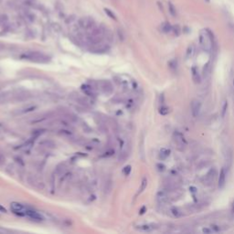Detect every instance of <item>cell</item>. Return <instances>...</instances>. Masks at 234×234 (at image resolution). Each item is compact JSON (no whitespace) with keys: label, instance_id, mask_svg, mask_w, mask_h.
Listing matches in <instances>:
<instances>
[{"label":"cell","instance_id":"30","mask_svg":"<svg viewBox=\"0 0 234 234\" xmlns=\"http://www.w3.org/2000/svg\"><path fill=\"white\" fill-rule=\"evenodd\" d=\"M202 232L205 233V234H210V233H212L213 232V231L211 230V228L209 229V228H204L203 230H202Z\"/></svg>","mask_w":234,"mask_h":234},{"label":"cell","instance_id":"16","mask_svg":"<svg viewBox=\"0 0 234 234\" xmlns=\"http://www.w3.org/2000/svg\"><path fill=\"white\" fill-rule=\"evenodd\" d=\"M169 214L171 215L172 217H174V218H180L183 215L182 211L179 210L178 208H173V209L170 210H169Z\"/></svg>","mask_w":234,"mask_h":234},{"label":"cell","instance_id":"18","mask_svg":"<svg viewBox=\"0 0 234 234\" xmlns=\"http://www.w3.org/2000/svg\"><path fill=\"white\" fill-rule=\"evenodd\" d=\"M129 156V154L128 152H126V151H122L120 153V155H119V157H118V160L120 162H124L126 160V158L128 157Z\"/></svg>","mask_w":234,"mask_h":234},{"label":"cell","instance_id":"23","mask_svg":"<svg viewBox=\"0 0 234 234\" xmlns=\"http://www.w3.org/2000/svg\"><path fill=\"white\" fill-rule=\"evenodd\" d=\"M194 53V46L193 45H190L188 48V50H187V58H189L193 55Z\"/></svg>","mask_w":234,"mask_h":234},{"label":"cell","instance_id":"10","mask_svg":"<svg viewBox=\"0 0 234 234\" xmlns=\"http://www.w3.org/2000/svg\"><path fill=\"white\" fill-rule=\"evenodd\" d=\"M191 75H192V80H193V82H194L196 84L200 83V82H201V77H200V74L199 73L198 69H197L196 67H192V68H191Z\"/></svg>","mask_w":234,"mask_h":234},{"label":"cell","instance_id":"20","mask_svg":"<svg viewBox=\"0 0 234 234\" xmlns=\"http://www.w3.org/2000/svg\"><path fill=\"white\" fill-rule=\"evenodd\" d=\"M172 32L174 33L175 36H179L181 33V29L178 25H175L172 27Z\"/></svg>","mask_w":234,"mask_h":234},{"label":"cell","instance_id":"25","mask_svg":"<svg viewBox=\"0 0 234 234\" xmlns=\"http://www.w3.org/2000/svg\"><path fill=\"white\" fill-rule=\"evenodd\" d=\"M45 132V130L44 129H39V130H35L33 133H32V135L34 136V137H39V135H41L42 134H43V133Z\"/></svg>","mask_w":234,"mask_h":234},{"label":"cell","instance_id":"6","mask_svg":"<svg viewBox=\"0 0 234 234\" xmlns=\"http://www.w3.org/2000/svg\"><path fill=\"white\" fill-rule=\"evenodd\" d=\"M174 140H175L176 143H177V145L178 146L184 147V146H187V140H186L184 135L182 134V133L178 132V131H175V133H174Z\"/></svg>","mask_w":234,"mask_h":234},{"label":"cell","instance_id":"39","mask_svg":"<svg viewBox=\"0 0 234 234\" xmlns=\"http://www.w3.org/2000/svg\"><path fill=\"white\" fill-rule=\"evenodd\" d=\"M232 211L234 212V203H233V205H232Z\"/></svg>","mask_w":234,"mask_h":234},{"label":"cell","instance_id":"15","mask_svg":"<svg viewBox=\"0 0 234 234\" xmlns=\"http://www.w3.org/2000/svg\"><path fill=\"white\" fill-rule=\"evenodd\" d=\"M170 154H171V150L168 149V148L163 147L160 149V152H159V156H160L161 159H166L170 156Z\"/></svg>","mask_w":234,"mask_h":234},{"label":"cell","instance_id":"32","mask_svg":"<svg viewBox=\"0 0 234 234\" xmlns=\"http://www.w3.org/2000/svg\"><path fill=\"white\" fill-rule=\"evenodd\" d=\"M5 163V157L3 156L2 154H0V166H2Z\"/></svg>","mask_w":234,"mask_h":234},{"label":"cell","instance_id":"28","mask_svg":"<svg viewBox=\"0 0 234 234\" xmlns=\"http://www.w3.org/2000/svg\"><path fill=\"white\" fill-rule=\"evenodd\" d=\"M131 172V166H126L124 170H123V173L125 175V176H128Z\"/></svg>","mask_w":234,"mask_h":234},{"label":"cell","instance_id":"13","mask_svg":"<svg viewBox=\"0 0 234 234\" xmlns=\"http://www.w3.org/2000/svg\"><path fill=\"white\" fill-rule=\"evenodd\" d=\"M172 27L173 26L169 22H164L160 26V30L162 31L163 33H169V32H171V31H172Z\"/></svg>","mask_w":234,"mask_h":234},{"label":"cell","instance_id":"7","mask_svg":"<svg viewBox=\"0 0 234 234\" xmlns=\"http://www.w3.org/2000/svg\"><path fill=\"white\" fill-rule=\"evenodd\" d=\"M190 109H191V114H192L193 117H198L199 113H200V109H201V103L199 102L198 100H193L191 102L190 104Z\"/></svg>","mask_w":234,"mask_h":234},{"label":"cell","instance_id":"8","mask_svg":"<svg viewBox=\"0 0 234 234\" xmlns=\"http://www.w3.org/2000/svg\"><path fill=\"white\" fill-rule=\"evenodd\" d=\"M135 229L139 231L143 232H151L157 229V226L155 224H142L135 227Z\"/></svg>","mask_w":234,"mask_h":234},{"label":"cell","instance_id":"9","mask_svg":"<svg viewBox=\"0 0 234 234\" xmlns=\"http://www.w3.org/2000/svg\"><path fill=\"white\" fill-rule=\"evenodd\" d=\"M226 177H227V171L226 169L223 167L221 168L220 172V176H219V188H222L224 187V185L226 183Z\"/></svg>","mask_w":234,"mask_h":234},{"label":"cell","instance_id":"14","mask_svg":"<svg viewBox=\"0 0 234 234\" xmlns=\"http://www.w3.org/2000/svg\"><path fill=\"white\" fill-rule=\"evenodd\" d=\"M66 169H67V166H66V164L64 163H61L60 165H58L56 169H55V173L57 175H64L65 171H66Z\"/></svg>","mask_w":234,"mask_h":234},{"label":"cell","instance_id":"29","mask_svg":"<svg viewBox=\"0 0 234 234\" xmlns=\"http://www.w3.org/2000/svg\"><path fill=\"white\" fill-rule=\"evenodd\" d=\"M210 228H211V230L213 231V232H220V228L218 225H211Z\"/></svg>","mask_w":234,"mask_h":234},{"label":"cell","instance_id":"4","mask_svg":"<svg viewBox=\"0 0 234 234\" xmlns=\"http://www.w3.org/2000/svg\"><path fill=\"white\" fill-rule=\"evenodd\" d=\"M79 25L83 29H93L94 28V19L91 17H84L79 20Z\"/></svg>","mask_w":234,"mask_h":234},{"label":"cell","instance_id":"26","mask_svg":"<svg viewBox=\"0 0 234 234\" xmlns=\"http://www.w3.org/2000/svg\"><path fill=\"white\" fill-rule=\"evenodd\" d=\"M42 146H49V147H53L54 146V143L51 142V141H45V142H42L41 143Z\"/></svg>","mask_w":234,"mask_h":234},{"label":"cell","instance_id":"24","mask_svg":"<svg viewBox=\"0 0 234 234\" xmlns=\"http://www.w3.org/2000/svg\"><path fill=\"white\" fill-rule=\"evenodd\" d=\"M227 109H228V102H225L224 104H223L222 111H221V117H222V118H224V117H225L226 113H227Z\"/></svg>","mask_w":234,"mask_h":234},{"label":"cell","instance_id":"36","mask_svg":"<svg viewBox=\"0 0 234 234\" xmlns=\"http://www.w3.org/2000/svg\"><path fill=\"white\" fill-rule=\"evenodd\" d=\"M160 103H164V94H161L160 96Z\"/></svg>","mask_w":234,"mask_h":234},{"label":"cell","instance_id":"19","mask_svg":"<svg viewBox=\"0 0 234 234\" xmlns=\"http://www.w3.org/2000/svg\"><path fill=\"white\" fill-rule=\"evenodd\" d=\"M146 186H147V179L146 178H144L143 180H142V183H141V186H140V188H139V191H138V193H142L144 190L146 188Z\"/></svg>","mask_w":234,"mask_h":234},{"label":"cell","instance_id":"21","mask_svg":"<svg viewBox=\"0 0 234 234\" xmlns=\"http://www.w3.org/2000/svg\"><path fill=\"white\" fill-rule=\"evenodd\" d=\"M104 12L106 13L108 15V17H110L112 19H114V20H117V18H116V16H115V14L112 11L111 9H109V8H104Z\"/></svg>","mask_w":234,"mask_h":234},{"label":"cell","instance_id":"2","mask_svg":"<svg viewBox=\"0 0 234 234\" xmlns=\"http://www.w3.org/2000/svg\"><path fill=\"white\" fill-rule=\"evenodd\" d=\"M199 43L203 50L210 51L213 48V36L210 30L206 29L199 35Z\"/></svg>","mask_w":234,"mask_h":234},{"label":"cell","instance_id":"37","mask_svg":"<svg viewBox=\"0 0 234 234\" xmlns=\"http://www.w3.org/2000/svg\"><path fill=\"white\" fill-rule=\"evenodd\" d=\"M0 211H2V212H7L6 209H4L3 207H1V206H0Z\"/></svg>","mask_w":234,"mask_h":234},{"label":"cell","instance_id":"11","mask_svg":"<svg viewBox=\"0 0 234 234\" xmlns=\"http://www.w3.org/2000/svg\"><path fill=\"white\" fill-rule=\"evenodd\" d=\"M82 90L85 94L88 95V96H94V95H95L94 89L93 88V86H91V85H89V84L82 85Z\"/></svg>","mask_w":234,"mask_h":234},{"label":"cell","instance_id":"34","mask_svg":"<svg viewBox=\"0 0 234 234\" xmlns=\"http://www.w3.org/2000/svg\"><path fill=\"white\" fill-rule=\"evenodd\" d=\"M189 189H190L191 192H193V193L197 192V188H196L195 187H190V188H189Z\"/></svg>","mask_w":234,"mask_h":234},{"label":"cell","instance_id":"27","mask_svg":"<svg viewBox=\"0 0 234 234\" xmlns=\"http://www.w3.org/2000/svg\"><path fill=\"white\" fill-rule=\"evenodd\" d=\"M113 154H114V150L111 149V150H109V151H107V152H105L102 156H103V157H109V156H113Z\"/></svg>","mask_w":234,"mask_h":234},{"label":"cell","instance_id":"33","mask_svg":"<svg viewBox=\"0 0 234 234\" xmlns=\"http://www.w3.org/2000/svg\"><path fill=\"white\" fill-rule=\"evenodd\" d=\"M146 207H145V206H144V207H143V208H142V209L140 210V215H142V214H144V213H145V212H146Z\"/></svg>","mask_w":234,"mask_h":234},{"label":"cell","instance_id":"40","mask_svg":"<svg viewBox=\"0 0 234 234\" xmlns=\"http://www.w3.org/2000/svg\"><path fill=\"white\" fill-rule=\"evenodd\" d=\"M206 1H207V2H210V0H206Z\"/></svg>","mask_w":234,"mask_h":234},{"label":"cell","instance_id":"35","mask_svg":"<svg viewBox=\"0 0 234 234\" xmlns=\"http://www.w3.org/2000/svg\"><path fill=\"white\" fill-rule=\"evenodd\" d=\"M7 232H9V231H7V230H3V229H0V233H7Z\"/></svg>","mask_w":234,"mask_h":234},{"label":"cell","instance_id":"38","mask_svg":"<svg viewBox=\"0 0 234 234\" xmlns=\"http://www.w3.org/2000/svg\"><path fill=\"white\" fill-rule=\"evenodd\" d=\"M3 49H4V47L2 45H0V50H2Z\"/></svg>","mask_w":234,"mask_h":234},{"label":"cell","instance_id":"1","mask_svg":"<svg viewBox=\"0 0 234 234\" xmlns=\"http://www.w3.org/2000/svg\"><path fill=\"white\" fill-rule=\"evenodd\" d=\"M22 60H27L37 63H47L50 61L49 56L39 51H28L21 55Z\"/></svg>","mask_w":234,"mask_h":234},{"label":"cell","instance_id":"31","mask_svg":"<svg viewBox=\"0 0 234 234\" xmlns=\"http://www.w3.org/2000/svg\"><path fill=\"white\" fill-rule=\"evenodd\" d=\"M156 167H158V170H159V171H164L165 168H166V167H165L164 165H161V164H158Z\"/></svg>","mask_w":234,"mask_h":234},{"label":"cell","instance_id":"22","mask_svg":"<svg viewBox=\"0 0 234 234\" xmlns=\"http://www.w3.org/2000/svg\"><path fill=\"white\" fill-rule=\"evenodd\" d=\"M168 9H169V13L171 14L173 17H175L177 15V11H176V7H174V5L172 3H168Z\"/></svg>","mask_w":234,"mask_h":234},{"label":"cell","instance_id":"5","mask_svg":"<svg viewBox=\"0 0 234 234\" xmlns=\"http://www.w3.org/2000/svg\"><path fill=\"white\" fill-rule=\"evenodd\" d=\"M110 49V47L106 44H102V42L98 44L93 45V47L91 48V52L96 53V54H101V53H105L107 52Z\"/></svg>","mask_w":234,"mask_h":234},{"label":"cell","instance_id":"12","mask_svg":"<svg viewBox=\"0 0 234 234\" xmlns=\"http://www.w3.org/2000/svg\"><path fill=\"white\" fill-rule=\"evenodd\" d=\"M112 188H113V180L111 178L108 179H106V181L104 183V188H103V192L104 194H109L111 192Z\"/></svg>","mask_w":234,"mask_h":234},{"label":"cell","instance_id":"3","mask_svg":"<svg viewBox=\"0 0 234 234\" xmlns=\"http://www.w3.org/2000/svg\"><path fill=\"white\" fill-rule=\"evenodd\" d=\"M98 88L100 92L105 94V95H110L114 92V87L113 84L109 81H101L98 82Z\"/></svg>","mask_w":234,"mask_h":234},{"label":"cell","instance_id":"17","mask_svg":"<svg viewBox=\"0 0 234 234\" xmlns=\"http://www.w3.org/2000/svg\"><path fill=\"white\" fill-rule=\"evenodd\" d=\"M158 113L160 114L161 115H167L170 113V109L167 107V106L162 105V106H160V107H159Z\"/></svg>","mask_w":234,"mask_h":234}]
</instances>
